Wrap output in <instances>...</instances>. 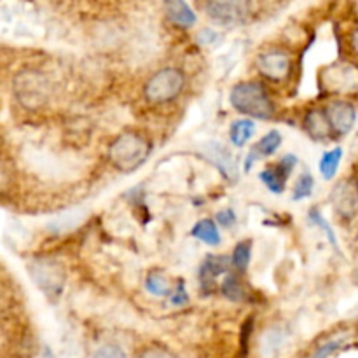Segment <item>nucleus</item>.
Wrapping results in <instances>:
<instances>
[{
  "instance_id": "1",
  "label": "nucleus",
  "mask_w": 358,
  "mask_h": 358,
  "mask_svg": "<svg viewBox=\"0 0 358 358\" xmlns=\"http://www.w3.org/2000/svg\"><path fill=\"white\" fill-rule=\"evenodd\" d=\"M231 105L240 114L255 119H271L275 115V103L268 91L259 83H240L231 91Z\"/></svg>"
},
{
  "instance_id": "2",
  "label": "nucleus",
  "mask_w": 358,
  "mask_h": 358,
  "mask_svg": "<svg viewBox=\"0 0 358 358\" xmlns=\"http://www.w3.org/2000/svg\"><path fill=\"white\" fill-rule=\"evenodd\" d=\"M150 154V143L136 133H124L117 136L108 150L112 164L124 173L138 170Z\"/></svg>"
},
{
  "instance_id": "3",
  "label": "nucleus",
  "mask_w": 358,
  "mask_h": 358,
  "mask_svg": "<svg viewBox=\"0 0 358 358\" xmlns=\"http://www.w3.org/2000/svg\"><path fill=\"white\" fill-rule=\"evenodd\" d=\"M13 87L17 101L27 108H38L48 100V80L35 70H23L17 73Z\"/></svg>"
},
{
  "instance_id": "4",
  "label": "nucleus",
  "mask_w": 358,
  "mask_h": 358,
  "mask_svg": "<svg viewBox=\"0 0 358 358\" xmlns=\"http://www.w3.org/2000/svg\"><path fill=\"white\" fill-rule=\"evenodd\" d=\"M184 73L177 69H163L145 84V96L152 103H168L184 90Z\"/></svg>"
},
{
  "instance_id": "5",
  "label": "nucleus",
  "mask_w": 358,
  "mask_h": 358,
  "mask_svg": "<svg viewBox=\"0 0 358 358\" xmlns=\"http://www.w3.org/2000/svg\"><path fill=\"white\" fill-rule=\"evenodd\" d=\"M205 9L215 23L226 27L243 23L250 14V6L247 2H210Z\"/></svg>"
},
{
  "instance_id": "6",
  "label": "nucleus",
  "mask_w": 358,
  "mask_h": 358,
  "mask_svg": "<svg viewBox=\"0 0 358 358\" xmlns=\"http://www.w3.org/2000/svg\"><path fill=\"white\" fill-rule=\"evenodd\" d=\"M325 115H327L329 124H331V129L336 135H346V133L352 131L357 119L355 107L343 100L332 101L327 110H325Z\"/></svg>"
},
{
  "instance_id": "7",
  "label": "nucleus",
  "mask_w": 358,
  "mask_h": 358,
  "mask_svg": "<svg viewBox=\"0 0 358 358\" xmlns=\"http://www.w3.org/2000/svg\"><path fill=\"white\" fill-rule=\"evenodd\" d=\"M259 70L264 77L271 80H282L289 76L290 72V58L287 52L273 49V51H266L259 56L257 59Z\"/></svg>"
},
{
  "instance_id": "8",
  "label": "nucleus",
  "mask_w": 358,
  "mask_h": 358,
  "mask_svg": "<svg viewBox=\"0 0 358 358\" xmlns=\"http://www.w3.org/2000/svg\"><path fill=\"white\" fill-rule=\"evenodd\" d=\"M296 164H297V157L292 156V154H289V156L283 157L276 166H269L268 170L261 171L259 178L264 182V185L269 189V191L280 194V192H283V189H285V180L289 178V175L292 173Z\"/></svg>"
},
{
  "instance_id": "9",
  "label": "nucleus",
  "mask_w": 358,
  "mask_h": 358,
  "mask_svg": "<svg viewBox=\"0 0 358 358\" xmlns=\"http://www.w3.org/2000/svg\"><path fill=\"white\" fill-rule=\"evenodd\" d=\"M203 156H205L210 163L215 164V166L219 168V171H222V175L227 178V180H236L238 178L236 159H234L233 154H231L222 143L210 142L208 145L203 149Z\"/></svg>"
},
{
  "instance_id": "10",
  "label": "nucleus",
  "mask_w": 358,
  "mask_h": 358,
  "mask_svg": "<svg viewBox=\"0 0 358 358\" xmlns=\"http://www.w3.org/2000/svg\"><path fill=\"white\" fill-rule=\"evenodd\" d=\"M329 86L336 93H357L358 69L353 65H338L336 69H332Z\"/></svg>"
},
{
  "instance_id": "11",
  "label": "nucleus",
  "mask_w": 358,
  "mask_h": 358,
  "mask_svg": "<svg viewBox=\"0 0 358 358\" xmlns=\"http://www.w3.org/2000/svg\"><path fill=\"white\" fill-rule=\"evenodd\" d=\"M164 9H166L168 20L173 24L182 28H191L196 23V14L191 7L187 6L182 0H173V2L164 3Z\"/></svg>"
},
{
  "instance_id": "12",
  "label": "nucleus",
  "mask_w": 358,
  "mask_h": 358,
  "mask_svg": "<svg viewBox=\"0 0 358 358\" xmlns=\"http://www.w3.org/2000/svg\"><path fill=\"white\" fill-rule=\"evenodd\" d=\"M304 126H306V131L315 140H325L332 135V129L327 121V115H325V110L308 112L306 117H304Z\"/></svg>"
},
{
  "instance_id": "13",
  "label": "nucleus",
  "mask_w": 358,
  "mask_h": 358,
  "mask_svg": "<svg viewBox=\"0 0 358 358\" xmlns=\"http://www.w3.org/2000/svg\"><path fill=\"white\" fill-rule=\"evenodd\" d=\"M231 261L227 257H217V255H210L206 257V261L203 262V268H201V282L210 285L213 283V280L217 276L224 275V273L229 269Z\"/></svg>"
},
{
  "instance_id": "14",
  "label": "nucleus",
  "mask_w": 358,
  "mask_h": 358,
  "mask_svg": "<svg viewBox=\"0 0 358 358\" xmlns=\"http://www.w3.org/2000/svg\"><path fill=\"white\" fill-rule=\"evenodd\" d=\"M191 234L194 238H198L203 243L210 245V247H217L220 243V234L217 229V224H213L212 220H199L194 227H192Z\"/></svg>"
},
{
  "instance_id": "15",
  "label": "nucleus",
  "mask_w": 358,
  "mask_h": 358,
  "mask_svg": "<svg viewBox=\"0 0 358 358\" xmlns=\"http://www.w3.org/2000/svg\"><path fill=\"white\" fill-rule=\"evenodd\" d=\"M255 133V124L250 119H240V121L233 122L231 124V142L236 147H243L248 140L254 136Z\"/></svg>"
},
{
  "instance_id": "16",
  "label": "nucleus",
  "mask_w": 358,
  "mask_h": 358,
  "mask_svg": "<svg viewBox=\"0 0 358 358\" xmlns=\"http://www.w3.org/2000/svg\"><path fill=\"white\" fill-rule=\"evenodd\" d=\"M341 159H343V149H341V147H336V149L329 150V152H325L324 156H322L320 173H322V177L325 178V180H332V178L336 177Z\"/></svg>"
},
{
  "instance_id": "17",
  "label": "nucleus",
  "mask_w": 358,
  "mask_h": 358,
  "mask_svg": "<svg viewBox=\"0 0 358 358\" xmlns=\"http://www.w3.org/2000/svg\"><path fill=\"white\" fill-rule=\"evenodd\" d=\"M282 145V135L278 131H269L268 135L262 136L261 142L254 147L259 156H271Z\"/></svg>"
},
{
  "instance_id": "18",
  "label": "nucleus",
  "mask_w": 358,
  "mask_h": 358,
  "mask_svg": "<svg viewBox=\"0 0 358 358\" xmlns=\"http://www.w3.org/2000/svg\"><path fill=\"white\" fill-rule=\"evenodd\" d=\"M250 255H252V243L250 241H241L234 247L233 254V264L238 271H247L248 264H250Z\"/></svg>"
},
{
  "instance_id": "19",
  "label": "nucleus",
  "mask_w": 358,
  "mask_h": 358,
  "mask_svg": "<svg viewBox=\"0 0 358 358\" xmlns=\"http://www.w3.org/2000/svg\"><path fill=\"white\" fill-rule=\"evenodd\" d=\"M222 294L227 297V299L236 301V303L247 299V294H245V289L241 287L240 280L234 278V276H227V278L224 280Z\"/></svg>"
},
{
  "instance_id": "20",
  "label": "nucleus",
  "mask_w": 358,
  "mask_h": 358,
  "mask_svg": "<svg viewBox=\"0 0 358 358\" xmlns=\"http://www.w3.org/2000/svg\"><path fill=\"white\" fill-rule=\"evenodd\" d=\"M145 287L150 294H154V296H166L168 294L166 278L157 271L149 273V276H147L145 280Z\"/></svg>"
},
{
  "instance_id": "21",
  "label": "nucleus",
  "mask_w": 358,
  "mask_h": 358,
  "mask_svg": "<svg viewBox=\"0 0 358 358\" xmlns=\"http://www.w3.org/2000/svg\"><path fill=\"white\" fill-rule=\"evenodd\" d=\"M313 187H315V180L313 177H311V173H303L299 177V180H297L296 187H294V199L296 201H299V199H304L308 198V196H311V192H313Z\"/></svg>"
},
{
  "instance_id": "22",
  "label": "nucleus",
  "mask_w": 358,
  "mask_h": 358,
  "mask_svg": "<svg viewBox=\"0 0 358 358\" xmlns=\"http://www.w3.org/2000/svg\"><path fill=\"white\" fill-rule=\"evenodd\" d=\"M310 219H311V222L315 224V226H318L322 231H324L325 234H327V240L331 241V245H334L336 250H339V245H338V240H336L334 231H332V227L329 226L327 220H325L324 217H322V213L318 212V210H311V212H310Z\"/></svg>"
},
{
  "instance_id": "23",
  "label": "nucleus",
  "mask_w": 358,
  "mask_h": 358,
  "mask_svg": "<svg viewBox=\"0 0 358 358\" xmlns=\"http://www.w3.org/2000/svg\"><path fill=\"white\" fill-rule=\"evenodd\" d=\"M93 358H128L117 345H105L94 353Z\"/></svg>"
},
{
  "instance_id": "24",
  "label": "nucleus",
  "mask_w": 358,
  "mask_h": 358,
  "mask_svg": "<svg viewBox=\"0 0 358 358\" xmlns=\"http://www.w3.org/2000/svg\"><path fill=\"white\" fill-rule=\"evenodd\" d=\"M138 358H177L170 350L164 348H147L140 353Z\"/></svg>"
},
{
  "instance_id": "25",
  "label": "nucleus",
  "mask_w": 358,
  "mask_h": 358,
  "mask_svg": "<svg viewBox=\"0 0 358 358\" xmlns=\"http://www.w3.org/2000/svg\"><path fill=\"white\" fill-rule=\"evenodd\" d=\"M217 222H219L222 227H231L236 224V215H234L233 210L229 208L220 210V212L217 213Z\"/></svg>"
},
{
  "instance_id": "26",
  "label": "nucleus",
  "mask_w": 358,
  "mask_h": 358,
  "mask_svg": "<svg viewBox=\"0 0 358 358\" xmlns=\"http://www.w3.org/2000/svg\"><path fill=\"white\" fill-rule=\"evenodd\" d=\"M187 301H189L187 290H185L184 282H180V283H178L177 290H175V294L171 296V303H173L175 306H182V304H185Z\"/></svg>"
},
{
  "instance_id": "27",
  "label": "nucleus",
  "mask_w": 358,
  "mask_h": 358,
  "mask_svg": "<svg viewBox=\"0 0 358 358\" xmlns=\"http://www.w3.org/2000/svg\"><path fill=\"white\" fill-rule=\"evenodd\" d=\"M220 35L217 34L215 30H212V28H205V30H201L198 34V42L199 44H213V42H217V38H219Z\"/></svg>"
},
{
  "instance_id": "28",
  "label": "nucleus",
  "mask_w": 358,
  "mask_h": 358,
  "mask_svg": "<svg viewBox=\"0 0 358 358\" xmlns=\"http://www.w3.org/2000/svg\"><path fill=\"white\" fill-rule=\"evenodd\" d=\"M339 346H341V343H339V341L327 343V345H324L320 350H318L317 353H315L313 358H329L332 355V353L336 352V350L339 348Z\"/></svg>"
},
{
  "instance_id": "29",
  "label": "nucleus",
  "mask_w": 358,
  "mask_h": 358,
  "mask_svg": "<svg viewBox=\"0 0 358 358\" xmlns=\"http://www.w3.org/2000/svg\"><path fill=\"white\" fill-rule=\"evenodd\" d=\"M350 44H352V49L358 55V28L353 31L352 37H350Z\"/></svg>"
},
{
  "instance_id": "30",
  "label": "nucleus",
  "mask_w": 358,
  "mask_h": 358,
  "mask_svg": "<svg viewBox=\"0 0 358 358\" xmlns=\"http://www.w3.org/2000/svg\"><path fill=\"white\" fill-rule=\"evenodd\" d=\"M6 180V178H3V173H2V170H0V185H2V182Z\"/></svg>"
}]
</instances>
